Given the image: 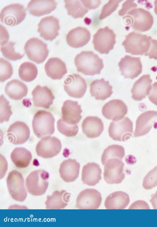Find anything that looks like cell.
Segmentation results:
<instances>
[{"label":"cell","mask_w":157,"mask_h":227,"mask_svg":"<svg viewBox=\"0 0 157 227\" xmlns=\"http://www.w3.org/2000/svg\"><path fill=\"white\" fill-rule=\"evenodd\" d=\"M74 62L77 71L86 75L100 74L104 67L102 60L92 51H82Z\"/></svg>","instance_id":"cell-1"},{"label":"cell","mask_w":157,"mask_h":227,"mask_svg":"<svg viewBox=\"0 0 157 227\" xmlns=\"http://www.w3.org/2000/svg\"><path fill=\"white\" fill-rule=\"evenodd\" d=\"M123 17L128 25L139 32L149 30L154 22L153 17L150 12L141 8L131 10Z\"/></svg>","instance_id":"cell-2"},{"label":"cell","mask_w":157,"mask_h":227,"mask_svg":"<svg viewBox=\"0 0 157 227\" xmlns=\"http://www.w3.org/2000/svg\"><path fill=\"white\" fill-rule=\"evenodd\" d=\"M55 118L50 112L38 111L34 115L32 122L34 133L39 138L51 135L55 132Z\"/></svg>","instance_id":"cell-3"},{"label":"cell","mask_w":157,"mask_h":227,"mask_svg":"<svg viewBox=\"0 0 157 227\" xmlns=\"http://www.w3.org/2000/svg\"><path fill=\"white\" fill-rule=\"evenodd\" d=\"M125 37L122 45L126 52L132 55H143L148 51L151 37L133 31L125 36Z\"/></svg>","instance_id":"cell-4"},{"label":"cell","mask_w":157,"mask_h":227,"mask_svg":"<svg viewBox=\"0 0 157 227\" xmlns=\"http://www.w3.org/2000/svg\"><path fill=\"white\" fill-rule=\"evenodd\" d=\"M48 173L43 169L31 172L25 179V186L28 192L34 196L44 194L48 186Z\"/></svg>","instance_id":"cell-5"},{"label":"cell","mask_w":157,"mask_h":227,"mask_svg":"<svg viewBox=\"0 0 157 227\" xmlns=\"http://www.w3.org/2000/svg\"><path fill=\"white\" fill-rule=\"evenodd\" d=\"M116 35L108 26L99 28L93 35L92 43L94 49L100 53L108 54L116 42Z\"/></svg>","instance_id":"cell-6"},{"label":"cell","mask_w":157,"mask_h":227,"mask_svg":"<svg viewBox=\"0 0 157 227\" xmlns=\"http://www.w3.org/2000/svg\"><path fill=\"white\" fill-rule=\"evenodd\" d=\"M6 184L10 195L15 201L23 202L26 199L27 192L22 174L16 170L10 172L6 179Z\"/></svg>","instance_id":"cell-7"},{"label":"cell","mask_w":157,"mask_h":227,"mask_svg":"<svg viewBox=\"0 0 157 227\" xmlns=\"http://www.w3.org/2000/svg\"><path fill=\"white\" fill-rule=\"evenodd\" d=\"M24 49L28 58L37 64L43 63L48 57L49 52L46 43L34 37L26 42Z\"/></svg>","instance_id":"cell-8"},{"label":"cell","mask_w":157,"mask_h":227,"mask_svg":"<svg viewBox=\"0 0 157 227\" xmlns=\"http://www.w3.org/2000/svg\"><path fill=\"white\" fill-rule=\"evenodd\" d=\"M109 137L113 140L124 141L132 137L133 123L127 117L110 124L108 129Z\"/></svg>","instance_id":"cell-9"},{"label":"cell","mask_w":157,"mask_h":227,"mask_svg":"<svg viewBox=\"0 0 157 227\" xmlns=\"http://www.w3.org/2000/svg\"><path fill=\"white\" fill-rule=\"evenodd\" d=\"M104 179L108 184H119L125 177L124 172V164L117 158L108 160L104 164Z\"/></svg>","instance_id":"cell-10"},{"label":"cell","mask_w":157,"mask_h":227,"mask_svg":"<svg viewBox=\"0 0 157 227\" xmlns=\"http://www.w3.org/2000/svg\"><path fill=\"white\" fill-rule=\"evenodd\" d=\"M26 10L19 3H14L5 6L1 10L0 18L5 24L14 26L21 23L26 16Z\"/></svg>","instance_id":"cell-11"},{"label":"cell","mask_w":157,"mask_h":227,"mask_svg":"<svg viewBox=\"0 0 157 227\" xmlns=\"http://www.w3.org/2000/svg\"><path fill=\"white\" fill-rule=\"evenodd\" d=\"M62 148L60 140L54 137H44L38 142L36 147L38 156L44 158L53 157L57 155Z\"/></svg>","instance_id":"cell-12"},{"label":"cell","mask_w":157,"mask_h":227,"mask_svg":"<svg viewBox=\"0 0 157 227\" xmlns=\"http://www.w3.org/2000/svg\"><path fill=\"white\" fill-rule=\"evenodd\" d=\"M101 201V195L98 191L94 189H86L78 194L75 207L79 209H97Z\"/></svg>","instance_id":"cell-13"},{"label":"cell","mask_w":157,"mask_h":227,"mask_svg":"<svg viewBox=\"0 0 157 227\" xmlns=\"http://www.w3.org/2000/svg\"><path fill=\"white\" fill-rule=\"evenodd\" d=\"M87 88L86 81L78 74L69 75L64 81L65 91L71 97L78 98L82 97Z\"/></svg>","instance_id":"cell-14"},{"label":"cell","mask_w":157,"mask_h":227,"mask_svg":"<svg viewBox=\"0 0 157 227\" xmlns=\"http://www.w3.org/2000/svg\"><path fill=\"white\" fill-rule=\"evenodd\" d=\"M121 75L125 78L131 79L137 77L142 70V65L139 57L126 55L118 63Z\"/></svg>","instance_id":"cell-15"},{"label":"cell","mask_w":157,"mask_h":227,"mask_svg":"<svg viewBox=\"0 0 157 227\" xmlns=\"http://www.w3.org/2000/svg\"><path fill=\"white\" fill-rule=\"evenodd\" d=\"M153 126L154 128L157 126V111L148 110L144 112L136 119L134 136L139 137L146 134Z\"/></svg>","instance_id":"cell-16"},{"label":"cell","mask_w":157,"mask_h":227,"mask_svg":"<svg viewBox=\"0 0 157 227\" xmlns=\"http://www.w3.org/2000/svg\"><path fill=\"white\" fill-rule=\"evenodd\" d=\"M38 25L37 32L40 36L45 40L52 41L59 35V20L53 16L42 18Z\"/></svg>","instance_id":"cell-17"},{"label":"cell","mask_w":157,"mask_h":227,"mask_svg":"<svg viewBox=\"0 0 157 227\" xmlns=\"http://www.w3.org/2000/svg\"><path fill=\"white\" fill-rule=\"evenodd\" d=\"M101 111L106 118L116 121L124 117L128 112V107L121 100L114 99L106 103L103 106Z\"/></svg>","instance_id":"cell-18"},{"label":"cell","mask_w":157,"mask_h":227,"mask_svg":"<svg viewBox=\"0 0 157 227\" xmlns=\"http://www.w3.org/2000/svg\"><path fill=\"white\" fill-rule=\"evenodd\" d=\"M30 130L24 122L17 121L11 125L7 131L8 140L13 144H19L25 142L29 138Z\"/></svg>","instance_id":"cell-19"},{"label":"cell","mask_w":157,"mask_h":227,"mask_svg":"<svg viewBox=\"0 0 157 227\" xmlns=\"http://www.w3.org/2000/svg\"><path fill=\"white\" fill-rule=\"evenodd\" d=\"M61 109V119L67 124H77L82 118L81 113L82 111L81 106L78 104L77 101L67 100L63 102Z\"/></svg>","instance_id":"cell-20"},{"label":"cell","mask_w":157,"mask_h":227,"mask_svg":"<svg viewBox=\"0 0 157 227\" xmlns=\"http://www.w3.org/2000/svg\"><path fill=\"white\" fill-rule=\"evenodd\" d=\"M33 106L48 109L55 97L50 89L46 86H36L32 92Z\"/></svg>","instance_id":"cell-21"},{"label":"cell","mask_w":157,"mask_h":227,"mask_svg":"<svg viewBox=\"0 0 157 227\" xmlns=\"http://www.w3.org/2000/svg\"><path fill=\"white\" fill-rule=\"evenodd\" d=\"M90 38V33L86 28L78 26L71 30L67 34L66 40L70 46L77 48L86 45Z\"/></svg>","instance_id":"cell-22"},{"label":"cell","mask_w":157,"mask_h":227,"mask_svg":"<svg viewBox=\"0 0 157 227\" xmlns=\"http://www.w3.org/2000/svg\"><path fill=\"white\" fill-rule=\"evenodd\" d=\"M80 165L75 159L64 160L60 164L59 172L64 181L69 183L75 181L78 177Z\"/></svg>","instance_id":"cell-23"},{"label":"cell","mask_w":157,"mask_h":227,"mask_svg":"<svg viewBox=\"0 0 157 227\" xmlns=\"http://www.w3.org/2000/svg\"><path fill=\"white\" fill-rule=\"evenodd\" d=\"M104 128L102 120L97 116H87L82 123V132L89 138L99 137L103 132Z\"/></svg>","instance_id":"cell-24"},{"label":"cell","mask_w":157,"mask_h":227,"mask_svg":"<svg viewBox=\"0 0 157 227\" xmlns=\"http://www.w3.org/2000/svg\"><path fill=\"white\" fill-rule=\"evenodd\" d=\"M102 171L99 165L94 162L88 163L82 168L81 180L83 183L90 186H94L101 179Z\"/></svg>","instance_id":"cell-25"},{"label":"cell","mask_w":157,"mask_h":227,"mask_svg":"<svg viewBox=\"0 0 157 227\" xmlns=\"http://www.w3.org/2000/svg\"><path fill=\"white\" fill-rule=\"evenodd\" d=\"M112 86L109 81L104 78L93 80L90 84V92L92 97L97 100H104L109 97L113 93Z\"/></svg>","instance_id":"cell-26"},{"label":"cell","mask_w":157,"mask_h":227,"mask_svg":"<svg viewBox=\"0 0 157 227\" xmlns=\"http://www.w3.org/2000/svg\"><path fill=\"white\" fill-rule=\"evenodd\" d=\"M57 4L53 0H32L28 4L27 10L31 14L39 17L51 13L56 9Z\"/></svg>","instance_id":"cell-27"},{"label":"cell","mask_w":157,"mask_h":227,"mask_svg":"<svg viewBox=\"0 0 157 227\" xmlns=\"http://www.w3.org/2000/svg\"><path fill=\"white\" fill-rule=\"evenodd\" d=\"M152 82L149 74L141 76L134 83L131 90L132 98L140 101L145 98L149 93Z\"/></svg>","instance_id":"cell-28"},{"label":"cell","mask_w":157,"mask_h":227,"mask_svg":"<svg viewBox=\"0 0 157 227\" xmlns=\"http://www.w3.org/2000/svg\"><path fill=\"white\" fill-rule=\"evenodd\" d=\"M48 76L53 79H60L67 72L65 63L57 57H51L44 65Z\"/></svg>","instance_id":"cell-29"},{"label":"cell","mask_w":157,"mask_h":227,"mask_svg":"<svg viewBox=\"0 0 157 227\" xmlns=\"http://www.w3.org/2000/svg\"><path fill=\"white\" fill-rule=\"evenodd\" d=\"M71 194L64 190L60 191L55 190L51 195L47 197L45 202L47 209H64L70 201Z\"/></svg>","instance_id":"cell-30"},{"label":"cell","mask_w":157,"mask_h":227,"mask_svg":"<svg viewBox=\"0 0 157 227\" xmlns=\"http://www.w3.org/2000/svg\"><path fill=\"white\" fill-rule=\"evenodd\" d=\"M130 202L129 196L122 191L113 192L106 198L104 205L107 209H124Z\"/></svg>","instance_id":"cell-31"},{"label":"cell","mask_w":157,"mask_h":227,"mask_svg":"<svg viewBox=\"0 0 157 227\" xmlns=\"http://www.w3.org/2000/svg\"><path fill=\"white\" fill-rule=\"evenodd\" d=\"M5 91L11 99L18 100L26 96L28 88L26 85L21 81L13 79L7 83Z\"/></svg>","instance_id":"cell-32"},{"label":"cell","mask_w":157,"mask_h":227,"mask_svg":"<svg viewBox=\"0 0 157 227\" xmlns=\"http://www.w3.org/2000/svg\"><path fill=\"white\" fill-rule=\"evenodd\" d=\"M10 156L14 165L21 168L28 167L32 158L30 152L23 147L15 148L11 152Z\"/></svg>","instance_id":"cell-33"},{"label":"cell","mask_w":157,"mask_h":227,"mask_svg":"<svg viewBox=\"0 0 157 227\" xmlns=\"http://www.w3.org/2000/svg\"><path fill=\"white\" fill-rule=\"evenodd\" d=\"M38 74V70L36 66L29 62H25L22 63L18 68V75L22 80L30 82L34 80Z\"/></svg>","instance_id":"cell-34"},{"label":"cell","mask_w":157,"mask_h":227,"mask_svg":"<svg viewBox=\"0 0 157 227\" xmlns=\"http://www.w3.org/2000/svg\"><path fill=\"white\" fill-rule=\"evenodd\" d=\"M68 14L74 18L83 17L88 10L79 0H64Z\"/></svg>","instance_id":"cell-35"},{"label":"cell","mask_w":157,"mask_h":227,"mask_svg":"<svg viewBox=\"0 0 157 227\" xmlns=\"http://www.w3.org/2000/svg\"><path fill=\"white\" fill-rule=\"evenodd\" d=\"M124 156V149L123 146L117 144L111 145L104 150L101 156V162L104 165L110 159L117 158L122 160Z\"/></svg>","instance_id":"cell-36"},{"label":"cell","mask_w":157,"mask_h":227,"mask_svg":"<svg viewBox=\"0 0 157 227\" xmlns=\"http://www.w3.org/2000/svg\"><path fill=\"white\" fill-rule=\"evenodd\" d=\"M15 44V42L10 41L5 44L1 45V51L6 58L16 61L21 59L24 56V54H21L15 51L14 46Z\"/></svg>","instance_id":"cell-37"},{"label":"cell","mask_w":157,"mask_h":227,"mask_svg":"<svg viewBox=\"0 0 157 227\" xmlns=\"http://www.w3.org/2000/svg\"><path fill=\"white\" fill-rule=\"evenodd\" d=\"M57 128L61 134L67 137H72L78 133V128L77 124L71 125L64 122L61 119L57 122Z\"/></svg>","instance_id":"cell-38"},{"label":"cell","mask_w":157,"mask_h":227,"mask_svg":"<svg viewBox=\"0 0 157 227\" xmlns=\"http://www.w3.org/2000/svg\"><path fill=\"white\" fill-rule=\"evenodd\" d=\"M0 122L2 123L4 121H8L13 112L9 102L3 94L0 96Z\"/></svg>","instance_id":"cell-39"},{"label":"cell","mask_w":157,"mask_h":227,"mask_svg":"<svg viewBox=\"0 0 157 227\" xmlns=\"http://www.w3.org/2000/svg\"><path fill=\"white\" fill-rule=\"evenodd\" d=\"M157 185V166L149 171L144 177L142 186L146 190H150Z\"/></svg>","instance_id":"cell-40"},{"label":"cell","mask_w":157,"mask_h":227,"mask_svg":"<svg viewBox=\"0 0 157 227\" xmlns=\"http://www.w3.org/2000/svg\"><path fill=\"white\" fill-rule=\"evenodd\" d=\"M13 70L11 63L3 58H0V81L3 82L11 77Z\"/></svg>","instance_id":"cell-41"},{"label":"cell","mask_w":157,"mask_h":227,"mask_svg":"<svg viewBox=\"0 0 157 227\" xmlns=\"http://www.w3.org/2000/svg\"><path fill=\"white\" fill-rule=\"evenodd\" d=\"M122 0H109L108 2L104 5L99 17L101 20L111 15L117 9L119 3Z\"/></svg>","instance_id":"cell-42"},{"label":"cell","mask_w":157,"mask_h":227,"mask_svg":"<svg viewBox=\"0 0 157 227\" xmlns=\"http://www.w3.org/2000/svg\"><path fill=\"white\" fill-rule=\"evenodd\" d=\"M137 6L134 0H126L122 4V8L118 11V14L123 17L131 10L136 8Z\"/></svg>","instance_id":"cell-43"},{"label":"cell","mask_w":157,"mask_h":227,"mask_svg":"<svg viewBox=\"0 0 157 227\" xmlns=\"http://www.w3.org/2000/svg\"><path fill=\"white\" fill-rule=\"evenodd\" d=\"M150 42L149 49L144 55L148 56L150 59L157 60V40L152 39L151 37Z\"/></svg>","instance_id":"cell-44"},{"label":"cell","mask_w":157,"mask_h":227,"mask_svg":"<svg viewBox=\"0 0 157 227\" xmlns=\"http://www.w3.org/2000/svg\"><path fill=\"white\" fill-rule=\"evenodd\" d=\"M148 97L151 102L157 106V82L151 85Z\"/></svg>","instance_id":"cell-45"},{"label":"cell","mask_w":157,"mask_h":227,"mask_svg":"<svg viewBox=\"0 0 157 227\" xmlns=\"http://www.w3.org/2000/svg\"><path fill=\"white\" fill-rule=\"evenodd\" d=\"M128 209H150L149 206L147 202L142 200H137L133 202Z\"/></svg>","instance_id":"cell-46"},{"label":"cell","mask_w":157,"mask_h":227,"mask_svg":"<svg viewBox=\"0 0 157 227\" xmlns=\"http://www.w3.org/2000/svg\"><path fill=\"white\" fill-rule=\"evenodd\" d=\"M9 36L8 31L1 25H0V45L6 44L8 42Z\"/></svg>","instance_id":"cell-47"},{"label":"cell","mask_w":157,"mask_h":227,"mask_svg":"<svg viewBox=\"0 0 157 227\" xmlns=\"http://www.w3.org/2000/svg\"><path fill=\"white\" fill-rule=\"evenodd\" d=\"M80 1L84 6L90 9L96 8L101 3L100 0H80Z\"/></svg>","instance_id":"cell-48"},{"label":"cell","mask_w":157,"mask_h":227,"mask_svg":"<svg viewBox=\"0 0 157 227\" xmlns=\"http://www.w3.org/2000/svg\"><path fill=\"white\" fill-rule=\"evenodd\" d=\"M154 209H157V191L155 193L151 195V198L150 200Z\"/></svg>","instance_id":"cell-49"},{"label":"cell","mask_w":157,"mask_h":227,"mask_svg":"<svg viewBox=\"0 0 157 227\" xmlns=\"http://www.w3.org/2000/svg\"><path fill=\"white\" fill-rule=\"evenodd\" d=\"M155 7L154 11L155 13L157 15V0L154 1Z\"/></svg>","instance_id":"cell-50"}]
</instances>
